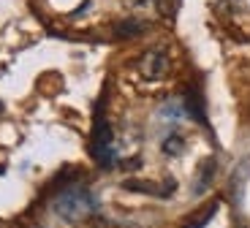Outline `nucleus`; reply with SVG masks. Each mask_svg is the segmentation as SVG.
<instances>
[{"instance_id": "nucleus-1", "label": "nucleus", "mask_w": 250, "mask_h": 228, "mask_svg": "<svg viewBox=\"0 0 250 228\" xmlns=\"http://www.w3.org/2000/svg\"><path fill=\"white\" fill-rule=\"evenodd\" d=\"M52 209L62 217V220H82L98 212V198L87 190V187H65L62 193H57L52 201Z\"/></svg>"}, {"instance_id": "nucleus-2", "label": "nucleus", "mask_w": 250, "mask_h": 228, "mask_svg": "<svg viewBox=\"0 0 250 228\" xmlns=\"http://www.w3.org/2000/svg\"><path fill=\"white\" fill-rule=\"evenodd\" d=\"M139 74H142L144 79H150V82L166 76L169 74V57H166V52H161V49L147 52V55L139 60Z\"/></svg>"}, {"instance_id": "nucleus-3", "label": "nucleus", "mask_w": 250, "mask_h": 228, "mask_svg": "<svg viewBox=\"0 0 250 228\" xmlns=\"http://www.w3.org/2000/svg\"><path fill=\"white\" fill-rule=\"evenodd\" d=\"M182 149H185L182 136H169V139L163 142V152L169 155V158H177V155H182Z\"/></svg>"}]
</instances>
